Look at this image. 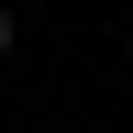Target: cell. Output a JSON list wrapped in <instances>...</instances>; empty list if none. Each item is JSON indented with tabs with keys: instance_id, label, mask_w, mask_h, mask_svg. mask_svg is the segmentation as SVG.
Segmentation results:
<instances>
[{
	"instance_id": "cell-1",
	"label": "cell",
	"mask_w": 133,
	"mask_h": 133,
	"mask_svg": "<svg viewBox=\"0 0 133 133\" xmlns=\"http://www.w3.org/2000/svg\"><path fill=\"white\" fill-rule=\"evenodd\" d=\"M0 56H11V11H0Z\"/></svg>"
}]
</instances>
